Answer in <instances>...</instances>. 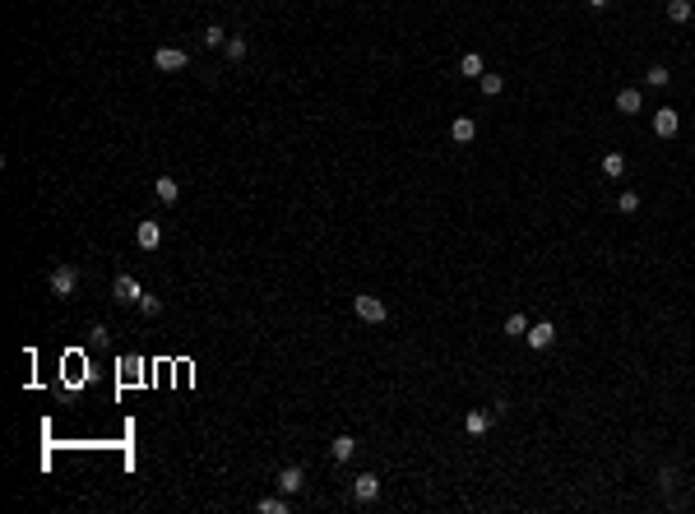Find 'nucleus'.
<instances>
[{
  "label": "nucleus",
  "mask_w": 695,
  "mask_h": 514,
  "mask_svg": "<svg viewBox=\"0 0 695 514\" xmlns=\"http://www.w3.org/2000/svg\"><path fill=\"white\" fill-rule=\"evenodd\" d=\"M46 287H51V296H70L79 287V269L75 265H56L51 274H46Z\"/></svg>",
  "instance_id": "f257e3e1"
},
{
  "label": "nucleus",
  "mask_w": 695,
  "mask_h": 514,
  "mask_svg": "<svg viewBox=\"0 0 695 514\" xmlns=\"http://www.w3.org/2000/svg\"><path fill=\"white\" fill-rule=\"evenodd\" d=\"M353 311H357V320H367V325H385V301L380 296H353Z\"/></svg>",
  "instance_id": "f03ea898"
},
{
  "label": "nucleus",
  "mask_w": 695,
  "mask_h": 514,
  "mask_svg": "<svg viewBox=\"0 0 695 514\" xmlns=\"http://www.w3.org/2000/svg\"><path fill=\"white\" fill-rule=\"evenodd\" d=\"M111 296L121 301V306H139V296H144V287H139L130 274H116V283H111Z\"/></svg>",
  "instance_id": "7ed1b4c3"
},
{
  "label": "nucleus",
  "mask_w": 695,
  "mask_h": 514,
  "mask_svg": "<svg viewBox=\"0 0 695 514\" xmlns=\"http://www.w3.org/2000/svg\"><path fill=\"white\" fill-rule=\"evenodd\" d=\"M154 65H158V70H167V75H172V70H185V65H190V51H181V47H158V51H154Z\"/></svg>",
  "instance_id": "20e7f679"
},
{
  "label": "nucleus",
  "mask_w": 695,
  "mask_h": 514,
  "mask_svg": "<svg viewBox=\"0 0 695 514\" xmlns=\"http://www.w3.org/2000/svg\"><path fill=\"white\" fill-rule=\"evenodd\" d=\"M677 125H681V116H677L672 107H658V111H654V135H658V140H672V135H677Z\"/></svg>",
  "instance_id": "39448f33"
},
{
  "label": "nucleus",
  "mask_w": 695,
  "mask_h": 514,
  "mask_svg": "<svg viewBox=\"0 0 695 514\" xmlns=\"http://www.w3.org/2000/svg\"><path fill=\"white\" fill-rule=\"evenodd\" d=\"M278 491H283V496H297V491H302V486H306V473H302V468H283V473H278Z\"/></svg>",
  "instance_id": "423d86ee"
},
{
  "label": "nucleus",
  "mask_w": 695,
  "mask_h": 514,
  "mask_svg": "<svg viewBox=\"0 0 695 514\" xmlns=\"http://www.w3.org/2000/svg\"><path fill=\"white\" fill-rule=\"evenodd\" d=\"M376 496H380V477H376V473H362V477L353 482V500L367 505V500H376Z\"/></svg>",
  "instance_id": "0eeeda50"
},
{
  "label": "nucleus",
  "mask_w": 695,
  "mask_h": 514,
  "mask_svg": "<svg viewBox=\"0 0 695 514\" xmlns=\"http://www.w3.org/2000/svg\"><path fill=\"white\" fill-rule=\"evenodd\" d=\"M524 343H528V348H538V352H542V348H552V343H556V329L547 325V320H542V325H528Z\"/></svg>",
  "instance_id": "6e6552de"
},
{
  "label": "nucleus",
  "mask_w": 695,
  "mask_h": 514,
  "mask_svg": "<svg viewBox=\"0 0 695 514\" xmlns=\"http://www.w3.org/2000/svg\"><path fill=\"white\" fill-rule=\"evenodd\" d=\"M154 195H158V204H176V200H181L176 176H158V181H154Z\"/></svg>",
  "instance_id": "1a4fd4ad"
},
{
  "label": "nucleus",
  "mask_w": 695,
  "mask_h": 514,
  "mask_svg": "<svg viewBox=\"0 0 695 514\" xmlns=\"http://www.w3.org/2000/svg\"><path fill=\"white\" fill-rule=\"evenodd\" d=\"M135 241H139V250H158V241H163V227H158V222H139Z\"/></svg>",
  "instance_id": "9d476101"
},
{
  "label": "nucleus",
  "mask_w": 695,
  "mask_h": 514,
  "mask_svg": "<svg viewBox=\"0 0 695 514\" xmlns=\"http://www.w3.org/2000/svg\"><path fill=\"white\" fill-rule=\"evenodd\" d=\"M463 431H468V436H487V431H492V412H468V417H463Z\"/></svg>",
  "instance_id": "9b49d317"
},
{
  "label": "nucleus",
  "mask_w": 695,
  "mask_h": 514,
  "mask_svg": "<svg viewBox=\"0 0 695 514\" xmlns=\"http://www.w3.org/2000/svg\"><path fill=\"white\" fill-rule=\"evenodd\" d=\"M640 107H645V102H640V88H621V93H617V111H621V116H635Z\"/></svg>",
  "instance_id": "f8f14e48"
},
{
  "label": "nucleus",
  "mask_w": 695,
  "mask_h": 514,
  "mask_svg": "<svg viewBox=\"0 0 695 514\" xmlns=\"http://www.w3.org/2000/svg\"><path fill=\"white\" fill-rule=\"evenodd\" d=\"M450 135H454V144H468L478 135V121H473V116H459V121L450 125Z\"/></svg>",
  "instance_id": "ddd939ff"
},
{
  "label": "nucleus",
  "mask_w": 695,
  "mask_h": 514,
  "mask_svg": "<svg viewBox=\"0 0 695 514\" xmlns=\"http://www.w3.org/2000/svg\"><path fill=\"white\" fill-rule=\"evenodd\" d=\"M329 454H334L339 464H348V459H353V454H357V440H353V436H334V445H329Z\"/></svg>",
  "instance_id": "4468645a"
},
{
  "label": "nucleus",
  "mask_w": 695,
  "mask_h": 514,
  "mask_svg": "<svg viewBox=\"0 0 695 514\" xmlns=\"http://www.w3.org/2000/svg\"><path fill=\"white\" fill-rule=\"evenodd\" d=\"M459 75H468V79H482V56H478V51H468V56H459Z\"/></svg>",
  "instance_id": "2eb2a0df"
},
{
  "label": "nucleus",
  "mask_w": 695,
  "mask_h": 514,
  "mask_svg": "<svg viewBox=\"0 0 695 514\" xmlns=\"http://www.w3.org/2000/svg\"><path fill=\"white\" fill-rule=\"evenodd\" d=\"M667 19H672V23H686V19H691V0H667Z\"/></svg>",
  "instance_id": "dca6fc26"
},
{
  "label": "nucleus",
  "mask_w": 695,
  "mask_h": 514,
  "mask_svg": "<svg viewBox=\"0 0 695 514\" xmlns=\"http://www.w3.org/2000/svg\"><path fill=\"white\" fill-rule=\"evenodd\" d=\"M260 514H288V496H283V491H278V496H264Z\"/></svg>",
  "instance_id": "f3484780"
},
{
  "label": "nucleus",
  "mask_w": 695,
  "mask_h": 514,
  "mask_svg": "<svg viewBox=\"0 0 695 514\" xmlns=\"http://www.w3.org/2000/svg\"><path fill=\"white\" fill-rule=\"evenodd\" d=\"M223 51H228V61H246V37H228V42H223Z\"/></svg>",
  "instance_id": "a211bd4d"
},
{
  "label": "nucleus",
  "mask_w": 695,
  "mask_h": 514,
  "mask_svg": "<svg viewBox=\"0 0 695 514\" xmlns=\"http://www.w3.org/2000/svg\"><path fill=\"white\" fill-rule=\"evenodd\" d=\"M667 79H672V75H667L663 65H654V70H645V84H649V88H667Z\"/></svg>",
  "instance_id": "6ab92c4d"
},
{
  "label": "nucleus",
  "mask_w": 695,
  "mask_h": 514,
  "mask_svg": "<svg viewBox=\"0 0 695 514\" xmlns=\"http://www.w3.org/2000/svg\"><path fill=\"white\" fill-rule=\"evenodd\" d=\"M506 334H510V339H524V334H528V320H524V315H510V320H506Z\"/></svg>",
  "instance_id": "aec40b11"
},
{
  "label": "nucleus",
  "mask_w": 695,
  "mask_h": 514,
  "mask_svg": "<svg viewBox=\"0 0 695 514\" xmlns=\"http://www.w3.org/2000/svg\"><path fill=\"white\" fill-rule=\"evenodd\" d=\"M478 84H482V93H487V97H496L501 88H506V79H501V75H482Z\"/></svg>",
  "instance_id": "412c9836"
},
{
  "label": "nucleus",
  "mask_w": 695,
  "mask_h": 514,
  "mask_svg": "<svg viewBox=\"0 0 695 514\" xmlns=\"http://www.w3.org/2000/svg\"><path fill=\"white\" fill-rule=\"evenodd\" d=\"M602 171H607V176H621V171H626V158H621V153H607V158H602Z\"/></svg>",
  "instance_id": "4be33fe9"
},
{
  "label": "nucleus",
  "mask_w": 695,
  "mask_h": 514,
  "mask_svg": "<svg viewBox=\"0 0 695 514\" xmlns=\"http://www.w3.org/2000/svg\"><path fill=\"white\" fill-rule=\"evenodd\" d=\"M617 209H621V213H635V209H640V195H635V190H621V195H617Z\"/></svg>",
  "instance_id": "5701e85b"
},
{
  "label": "nucleus",
  "mask_w": 695,
  "mask_h": 514,
  "mask_svg": "<svg viewBox=\"0 0 695 514\" xmlns=\"http://www.w3.org/2000/svg\"><path fill=\"white\" fill-rule=\"evenodd\" d=\"M223 42H228V32L218 28V23H209V28H204V47H223Z\"/></svg>",
  "instance_id": "b1692460"
},
{
  "label": "nucleus",
  "mask_w": 695,
  "mask_h": 514,
  "mask_svg": "<svg viewBox=\"0 0 695 514\" xmlns=\"http://www.w3.org/2000/svg\"><path fill=\"white\" fill-rule=\"evenodd\" d=\"M139 311H144V315H163V301L144 292V296H139Z\"/></svg>",
  "instance_id": "393cba45"
},
{
  "label": "nucleus",
  "mask_w": 695,
  "mask_h": 514,
  "mask_svg": "<svg viewBox=\"0 0 695 514\" xmlns=\"http://www.w3.org/2000/svg\"><path fill=\"white\" fill-rule=\"evenodd\" d=\"M658 486L672 491V486H677V468H658Z\"/></svg>",
  "instance_id": "a878e982"
},
{
  "label": "nucleus",
  "mask_w": 695,
  "mask_h": 514,
  "mask_svg": "<svg viewBox=\"0 0 695 514\" xmlns=\"http://www.w3.org/2000/svg\"><path fill=\"white\" fill-rule=\"evenodd\" d=\"M589 5H598V10H602V5H607V0H589Z\"/></svg>",
  "instance_id": "bb28decb"
}]
</instances>
